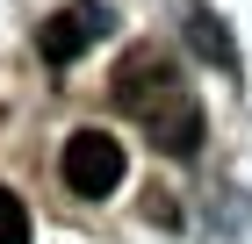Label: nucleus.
<instances>
[{
  "label": "nucleus",
  "instance_id": "1",
  "mask_svg": "<svg viewBox=\"0 0 252 244\" xmlns=\"http://www.w3.org/2000/svg\"><path fill=\"white\" fill-rule=\"evenodd\" d=\"M123 144L108 130H72L65 136V151H58V180H65V194H79V201H108V194L123 187Z\"/></svg>",
  "mask_w": 252,
  "mask_h": 244
},
{
  "label": "nucleus",
  "instance_id": "2",
  "mask_svg": "<svg viewBox=\"0 0 252 244\" xmlns=\"http://www.w3.org/2000/svg\"><path fill=\"white\" fill-rule=\"evenodd\" d=\"M173 86H180L173 57L144 43V51H130V57L116 65V86H108V101H116V108H130V115H144L152 101H166V94H173Z\"/></svg>",
  "mask_w": 252,
  "mask_h": 244
},
{
  "label": "nucleus",
  "instance_id": "3",
  "mask_svg": "<svg viewBox=\"0 0 252 244\" xmlns=\"http://www.w3.org/2000/svg\"><path fill=\"white\" fill-rule=\"evenodd\" d=\"M101 36H108V7H101V0H72V7H58V15L43 22L36 43H43L51 65H72V57H87Z\"/></svg>",
  "mask_w": 252,
  "mask_h": 244
},
{
  "label": "nucleus",
  "instance_id": "4",
  "mask_svg": "<svg viewBox=\"0 0 252 244\" xmlns=\"http://www.w3.org/2000/svg\"><path fill=\"white\" fill-rule=\"evenodd\" d=\"M137 122H144V136H152L166 158H188V151H202V108H194V94H188V86H173L166 101H152Z\"/></svg>",
  "mask_w": 252,
  "mask_h": 244
},
{
  "label": "nucleus",
  "instance_id": "5",
  "mask_svg": "<svg viewBox=\"0 0 252 244\" xmlns=\"http://www.w3.org/2000/svg\"><path fill=\"white\" fill-rule=\"evenodd\" d=\"M188 43H194L202 57H209V65H223V72L238 65V43H231V29H223V22H216L209 7H188Z\"/></svg>",
  "mask_w": 252,
  "mask_h": 244
},
{
  "label": "nucleus",
  "instance_id": "6",
  "mask_svg": "<svg viewBox=\"0 0 252 244\" xmlns=\"http://www.w3.org/2000/svg\"><path fill=\"white\" fill-rule=\"evenodd\" d=\"M0 244H29V208H22V194L0 187Z\"/></svg>",
  "mask_w": 252,
  "mask_h": 244
}]
</instances>
